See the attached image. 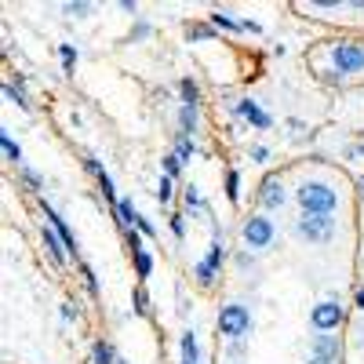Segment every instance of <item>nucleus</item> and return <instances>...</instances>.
<instances>
[{
	"mask_svg": "<svg viewBox=\"0 0 364 364\" xmlns=\"http://www.w3.org/2000/svg\"><path fill=\"white\" fill-rule=\"evenodd\" d=\"M154 193H157V200H161V204H168V200H171V193H175V190H171V178H168V175H161V182H157V190H154Z\"/></svg>",
	"mask_w": 364,
	"mask_h": 364,
	"instance_id": "obj_27",
	"label": "nucleus"
},
{
	"mask_svg": "<svg viewBox=\"0 0 364 364\" xmlns=\"http://www.w3.org/2000/svg\"><path fill=\"white\" fill-rule=\"evenodd\" d=\"M91 364H117L113 346L109 343H95V350H91Z\"/></svg>",
	"mask_w": 364,
	"mask_h": 364,
	"instance_id": "obj_23",
	"label": "nucleus"
},
{
	"mask_svg": "<svg viewBox=\"0 0 364 364\" xmlns=\"http://www.w3.org/2000/svg\"><path fill=\"white\" fill-rule=\"evenodd\" d=\"M41 208H44V219H48V226H51V230H55L58 237H63V245H66V252H70V255L77 259V233H73V230L66 226V219L58 215V211H55V208H51L48 200H41Z\"/></svg>",
	"mask_w": 364,
	"mask_h": 364,
	"instance_id": "obj_7",
	"label": "nucleus"
},
{
	"mask_svg": "<svg viewBox=\"0 0 364 364\" xmlns=\"http://www.w3.org/2000/svg\"><path fill=\"white\" fill-rule=\"evenodd\" d=\"M4 99H11L15 106H22V109H29V102H26V95L15 87V84H4Z\"/></svg>",
	"mask_w": 364,
	"mask_h": 364,
	"instance_id": "obj_28",
	"label": "nucleus"
},
{
	"mask_svg": "<svg viewBox=\"0 0 364 364\" xmlns=\"http://www.w3.org/2000/svg\"><path fill=\"white\" fill-rule=\"evenodd\" d=\"M63 11H66V15H73V18H84V15L91 11V4H84V0H77V4H63Z\"/></svg>",
	"mask_w": 364,
	"mask_h": 364,
	"instance_id": "obj_31",
	"label": "nucleus"
},
{
	"mask_svg": "<svg viewBox=\"0 0 364 364\" xmlns=\"http://www.w3.org/2000/svg\"><path fill=\"white\" fill-rule=\"evenodd\" d=\"M310 357L328 360V364H339V360H343V346H339L336 336H314V350H310Z\"/></svg>",
	"mask_w": 364,
	"mask_h": 364,
	"instance_id": "obj_9",
	"label": "nucleus"
},
{
	"mask_svg": "<svg viewBox=\"0 0 364 364\" xmlns=\"http://www.w3.org/2000/svg\"><path fill=\"white\" fill-rule=\"evenodd\" d=\"M113 211H117V223L124 226V230H135V226H139V219H142V215H139V208H135L128 197H120V200L113 204Z\"/></svg>",
	"mask_w": 364,
	"mask_h": 364,
	"instance_id": "obj_12",
	"label": "nucleus"
},
{
	"mask_svg": "<svg viewBox=\"0 0 364 364\" xmlns=\"http://www.w3.org/2000/svg\"><path fill=\"white\" fill-rule=\"evenodd\" d=\"M266 157H269L266 146H252V161H266Z\"/></svg>",
	"mask_w": 364,
	"mask_h": 364,
	"instance_id": "obj_37",
	"label": "nucleus"
},
{
	"mask_svg": "<svg viewBox=\"0 0 364 364\" xmlns=\"http://www.w3.org/2000/svg\"><path fill=\"white\" fill-rule=\"evenodd\" d=\"M240 237H245V245H248V248L262 252V248H269V245H273L277 230H273V223H269L266 215H248V219H245V226H240Z\"/></svg>",
	"mask_w": 364,
	"mask_h": 364,
	"instance_id": "obj_3",
	"label": "nucleus"
},
{
	"mask_svg": "<svg viewBox=\"0 0 364 364\" xmlns=\"http://www.w3.org/2000/svg\"><path fill=\"white\" fill-rule=\"evenodd\" d=\"M353 302H357V310H364V288H357V295H353Z\"/></svg>",
	"mask_w": 364,
	"mask_h": 364,
	"instance_id": "obj_39",
	"label": "nucleus"
},
{
	"mask_svg": "<svg viewBox=\"0 0 364 364\" xmlns=\"http://www.w3.org/2000/svg\"><path fill=\"white\" fill-rule=\"evenodd\" d=\"M135 8H139L135 0H120V11H128V15H135Z\"/></svg>",
	"mask_w": 364,
	"mask_h": 364,
	"instance_id": "obj_38",
	"label": "nucleus"
},
{
	"mask_svg": "<svg viewBox=\"0 0 364 364\" xmlns=\"http://www.w3.org/2000/svg\"><path fill=\"white\" fill-rule=\"evenodd\" d=\"M124 240H128V248H132V252L142 248V233H139V230H124Z\"/></svg>",
	"mask_w": 364,
	"mask_h": 364,
	"instance_id": "obj_34",
	"label": "nucleus"
},
{
	"mask_svg": "<svg viewBox=\"0 0 364 364\" xmlns=\"http://www.w3.org/2000/svg\"><path fill=\"white\" fill-rule=\"evenodd\" d=\"M295 233L314 240V245H328V240L336 237V219H331V215H302L295 223Z\"/></svg>",
	"mask_w": 364,
	"mask_h": 364,
	"instance_id": "obj_4",
	"label": "nucleus"
},
{
	"mask_svg": "<svg viewBox=\"0 0 364 364\" xmlns=\"http://www.w3.org/2000/svg\"><path fill=\"white\" fill-rule=\"evenodd\" d=\"M284 186H281V178H266L262 182V190H259V204L262 208H281L284 204Z\"/></svg>",
	"mask_w": 364,
	"mask_h": 364,
	"instance_id": "obj_11",
	"label": "nucleus"
},
{
	"mask_svg": "<svg viewBox=\"0 0 364 364\" xmlns=\"http://www.w3.org/2000/svg\"><path fill=\"white\" fill-rule=\"evenodd\" d=\"M226 200H230V204L240 200V171H237V168L226 171Z\"/></svg>",
	"mask_w": 364,
	"mask_h": 364,
	"instance_id": "obj_21",
	"label": "nucleus"
},
{
	"mask_svg": "<svg viewBox=\"0 0 364 364\" xmlns=\"http://www.w3.org/2000/svg\"><path fill=\"white\" fill-rule=\"evenodd\" d=\"M182 197H186V208L190 211H200V215H204V200H200V193H197V186H186V190H182Z\"/></svg>",
	"mask_w": 364,
	"mask_h": 364,
	"instance_id": "obj_26",
	"label": "nucleus"
},
{
	"mask_svg": "<svg viewBox=\"0 0 364 364\" xmlns=\"http://www.w3.org/2000/svg\"><path fill=\"white\" fill-rule=\"evenodd\" d=\"M178 95H182V106H200V87L193 77H182L178 80Z\"/></svg>",
	"mask_w": 364,
	"mask_h": 364,
	"instance_id": "obj_15",
	"label": "nucleus"
},
{
	"mask_svg": "<svg viewBox=\"0 0 364 364\" xmlns=\"http://www.w3.org/2000/svg\"><path fill=\"white\" fill-rule=\"evenodd\" d=\"M208 18H211V26H215V29L223 26V29H230V33H245V18H230V11H219L215 8Z\"/></svg>",
	"mask_w": 364,
	"mask_h": 364,
	"instance_id": "obj_14",
	"label": "nucleus"
},
{
	"mask_svg": "<svg viewBox=\"0 0 364 364\" xmlns=\"http://www.w3.org/2000/svg\"><path fill=\"white\" fill-rule=\"evenodd\" d=\"M248 328H252V314H248V306H240V302H230V306H223L219 310V331L226 339H245L248 336Z\"/></svg>",
	"mask_w": 364,
	"mask_h": 364,
	"instance_id": "obj_2",
	"label": "nucleus"
},
{
	"mask_svg": "<svg viewBox=\"0 0 364 364\" xmlns=\"http://www.w3.org/2000/svg\"><path fill=\"white\" fill-rule=\"evenodd\" d=\"M360 190H364V178H360Z\"/></svg>",
	"mask_w": 364,
	"mask_h": 364,
	"instance_id": "obj_41",
	"label": "nucleus"
},
{
	"mask_svg": "<svg viewBox=\"0 0 364 364\" xmlns=\"http://www.w3.org/2000/svg\"><path fill=\"white\" fill-rule=\"evenodd\" d=\"M193 277H197L200 284H215V277H219V269L211 266V262H204V259H200V262L193 266Z\"/></svg>",
	"mask_w": 364,
	"mask_h": 364,
	"instance_id": "obj_22",
	"label": "nucleus"
},
{
	"mask_svg": "<svg viewBox=\"0 0 364 364\" xmlns=\"http://www.w3.org/2000/svg\"><path fill=\"white\" fill-rule=\"evenodd\" d=\"M197 109L200 106H182L178 109V128H182L178 135H190L193 139V132H197Z\"/></svg>",
	"mask_w": 364,
	"mask_h": 364,
	"instance_id": "obj_16",
	"label": "nucleus"
},
{
	"mask_svg": "<svg viewBox=\"0 0 364 364\" xmlns=\"http://www.w3.org/2000/svg\"><path fill=\"white\" fill-rule=\"evenodd\" d=\"M178 171H182V161H178L175 154H168V157H164V175H168V178H175Z\"/></svg>",
	"mask_w": 364,
	"mask_h": 364,
	"instance_id": "obj_32",
	"label": "nucleus"
},
{
	"mask_svg": "<svg viewBox=\"0 0 364 364\" xmlns=\"http://www.w3.org/2000/svg\"><path fill=\"white\" fill-rule=\"evenodd\" d=\"M58 314H63V321H77V306H70V302H63V310H58Z\"/></svg>",
	"mask_w": 364,
	"mask_h": 364,
	"instance_id": "obj_36",
	"label": "nucleus"
},
{
	"mask_svg": "<svg viewBox=\"0 0 364 364\" xmlns=\"http://www.w3.org/2000/svg\"><path fill=\"white\" fill-rule=\"evenodd\" d=\"M41 240H44V248H48L51 262H55V266H66L70 252H66V245H63V237H58L51 226H41Z\"/></svg>",
	"mask_w": 364,
	"mask_h": 364,
	"instance_id": "obj_10",
	"label": "nucleus"
},
{
	"mask_svg": "<svg viewBox=\"0 0 364 364\" xmlns=\"http://www.w3.org/2000/svg\"><path fill=\"white\" fill-rule=\"evenodd\" d=\"M295 197L302 204V215H331L339 208V193L328 182H302L295 190Z\"/></svg>",
	"mask_w": 364,
	"mask_h": 364,
	"instance_id": "obj_1",
	"label": "nucleus"
},
{
	"mask_svg": "<svg viewBox=\"0 0 364 364\" xmlns=\"http://www.w3.org/2000/svg\"><path fill=\"white\" fill-rule=\"evenodd\" d=\"M0 149H4V157H8L11 164H18V168L26 164V161H22V149H18V142H15L8 132H0Z\"/></svg>",
	"mask_w": 364,
	"mask_h": 364,
	"instance_id": "obj_19",
	"label": "nucleus"
},
{
	"mask_svg": "<svg viewBox=\"0 0 364 364\" xmlns=\"http://www.w3.org/2000/svg\"><path fill=\"white\" fill-rule=\"evenodd\" d=\"M58 58H63V70H66V73H73L77 58H80V51H77L73 44H58Z\"/></svg>",
	"mask_w": 364,
	"mask_h": 364,
	"instance_id": "obj_24",
	"label": "nucleus"
},
{
	"mask_svg": "<svg viewBox=\"0 0 364 364\" xmlns=\"http://www.w3.org/2000/svg\"><path fill=\"white\" fill-rule=\"evenodd\" d=\"M132 259H135V277L146 281L149 273H154V255H149L146 248H139V252H132Z\"/></svg>",
	"mask_w": 364,
	"mask_h": 364,
	"instance_id": "obj_18",
	"label": "nucleus"
},
{
	"mask_svg": "<svg viewBox=\"0 0 364 364\" xmlns=\"http://www.w3.org/2000/svg\"><path fill=\"white\" fill-rule=\"evenodd\" d=\"M84 164H87V171H91V175H95V178H99V190H102V197H109V200L117 204L120 197H117V190H113V178L106 175V168H102V164H99L95 157H87Z\"/></svg>",
	"mask_w": 364,
	"mask_h": 364,
	"instance_id": "obj_13",
	"label": "nucleus"
},
{
	"mask_svg": "<svg viewBox=\"0 0 364 364\" xmlns=\"http://www.w3.org/2000/svg\"><path fill=\"white\" fill-rule=\"evenodd\" d=\"M135 314H139V317H146V314H149V295H146V288H139V291H135Z\"/></svg>",
	"mask_w": 364,
	"mask_h": 364,
	"instance_id": "obj_30",
	"label": "nucleus"
},
{
	"mask_svg": "<svg viewBox=\"0 0 364 364\" xmlns=\"http://www.w3.org/2000/svg\"><path fill=\"white\" fill-rule=\"evenodd\" d=\"M306 364H328V360H317V357H310V360H306Z\"/></svg>",
	"mask_w": 364,
	"mask_h": 364,
	"instance_id": "obj_40",
	"label": "nucleus"
},
{
	"mask_svg": "<svg viewBox=\"0 0 364 364\" xmlns=\"http://www.w3.org/2000/svg\"><path fill=\"white\" fill-rule=\"evenodd\" d=\"M117 364H124V360H117Z\"/></svg>",
	"mask_w": 364,
	"mask_h": 364,
	"instance_id": "obj_42",
	"label": "nucleus"
},
{
	"mask_svg": "<svg viewBox=\"0 0 364 364\" xmlns=\"http://www.w3.org/2000/svg\"><path fill=\"white\" fill-rule=\"evenodd\" d=\"M186 33H190V41H215V26L193 22V26H186Z\"/></svg>",
	"mask_w": 364,
	"mask_h": 364,
	"instance_id": "obj_25",
	"label": "nucleus"
},
{
	"mask_svg": "<svg viewBox=\"0 0 364 364\" xmlns=\"http://www.w3.org/2000/svg\"><path fill=\"white\" fill-rule=\"evenodd\" d=\"M182 364H200L197 357H200V350H197V336L193 331H182Z\"/></svg>",
	"mask_w": 364,
	"mask_h": 364,
	"instance_id": "obj_17",
	"label": "nucleus"
},
{
	"mask_svg": "<svg viewBox=\"0 0 364 364\" xmlns=\"http://www.w3.org/2000/svg\"><path fill=\"white\" fill-rule=\"evenodd\" d=\"M171 233L182 240V237H186V215H171Z\"/></svg>",
	"mask_w": 364,
	"mask_h": 364,
	"instance_id": "obj_33",
	"label": "nucleus"
},
{
	"mask_svg": "<svg viewBox=\"0 0 364 364\" xmlns=\"http://www.w3.org/2000/svg\"><path fill=\"white\" fill-rule=\"evenodd\" d=\"M331 63H336L339 73H360L364 70V44H357V41L331 44Z\"/></svg>",
	"mask_w": 364,
	"mask_h": 364,
	"instance_id": "obj_5",
	"label": "nucleus"
},
{
	"mask_svg": "<svg viewBox=\"0 0 364 364\" xmlns=\"http://www.w3.org/2000/svg\"><path fill=\"white\" fill-rule=\"evenodd\" d=\"M233 113H237V117H245L248 124H252V128H259V132H266V128L273 124V117H269V113H266L255 99H240V102L233 106Z\"/></svg>",
	"mask_w": 364,
	"mask_h": 364,
	"instance_id": "obj_8",
	"label": "nucleus"
},
{
	"mask_svg": "<svg viewBox=\"0 0 364 364\" xmlns=\"http://www.w3.org/2000/svg\"><path fill=\"white\" fill-rule=\"evenodd\" d=\"M142 37H149V22H139V26L132 29V37H128V44H132V41H142Z\"/></svg>",
	"mask_w": 364,
	"mask_h": 364,
	"instance_id": "obj_35",
	"label": "nucleus"
},
{
	"mask_svg": "<svg viewBox=\"0 0 364 364\" xmlns=\"http://www.w3.org/2000/svg\"><path fill=\"white\" fill-rule=\"evenodd\" d=\"M22 178H26V186H33V190H44V178L33 171V168H26L22 164Z\"/></svg>",
	"mask_w": 364,
	"mask_h": 364,
	"instance_id": "obj_29",
	"label": "nucleus"
},
{
	"mask_svg": "<svg viewBox=\"0 0 364 364\" xmlns=\"http://www.w3.org/2000/svg\"><path fill=\"white\" fill-rule=\"evenodd\" d=\"M193 154H197V142H193L190 135H175V157H178L182 164H186Z\"/></svg>",
	"mask_w": 364,
	"mask_h": 364,
	"instance_id": "obj_20",
	"label": "nucleus"
},
{
	"mask_svg": "<svg viewBox=\"0 0 364 364\" xmlns=\"http://www.w3.org/2000/svg\"><path fill=\"white\" fill-rule=\"evenodd\" d=\"M343 306H339V302L336 299H324V302H317V306L310 310V324L321 331V336H328V331H336L339 324H343Z\"/></svg>",
	"mask_w": 364,
	"mask_h": 364,
	"instance_id": "obj_6",
	"label": "nucleus"
}]
</instances>
